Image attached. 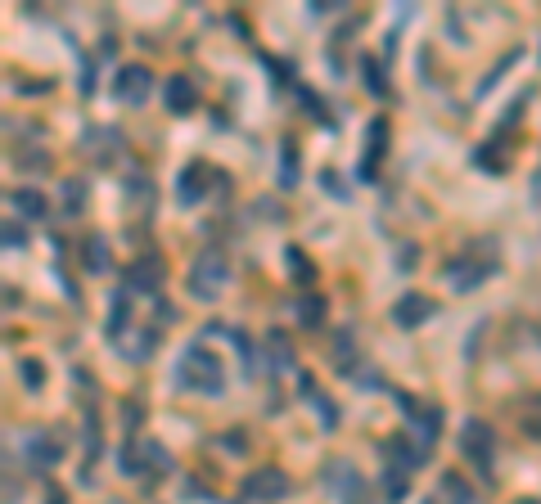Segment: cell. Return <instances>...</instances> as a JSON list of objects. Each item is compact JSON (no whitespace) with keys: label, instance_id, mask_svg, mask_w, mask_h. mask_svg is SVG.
Wrapping results in <instances>:
<instances>
[{"label":"cell","instance_id":"obj_1","mask_svg":"<svg viewBox=\"0 0 541 504\" xmlns=\"http://www.w3.org/2000/svg\"><path fill=\"white\" fill-rule=\"evenodd\" d=\"M176 383H181V387H190V392L217 396V392L226 387V369H222V360L213 356L208 347L190 343V347L181 352V360H176Z\"/></svg>","mask_w":541,"mask_h":504},{"label":"cell","instance_id":"obj_2","mask_svg":"<svg viewBox=\"0 0 541 504\" xmlns=\"http://www.w3.org/2000/svg\"><path fill=\"white\" fill-rule=\"evenodd\" d=\"M226 284H231L226 257H222V252H199L194 266H190V293H194L199 302H217V297L226 293Z\"/></svg>","mask_w":541,"mask_h":504},{"label":"cell","instance_id":"obj_3","mask_svg":"<svg viewBox=\"0 0 541 504\" xmlns=\"http://www.w3.org/2000/svg\"><path fill=\"white\" fill-rule=\"evenodd\" d=\"M461 450L469 455V464L487 478L492 473V450H496V437H492V428L483 424V419H464L461 428Z\"/></svg>","mask_w":541,"mask_h":504},{"label":"cell","instance_id":"obj_4","mask_svg":"<svg viewBox=\"0 0 541 504\" xmlns=\"http://www.w3.org/2000/svg\"><path fill=\"white\" fill-rule=\"evenodd\" d=\"M492 271H496L492 262H473V257H452V262H447V271H442V280L452 284V293H473V288L483 284V280H487Z\"/></svg>","mask_w":541,"mask_h":504},{"label":"cell","instance_id":"obj_5","mask_svg":"<svg viewBox=\"0 0 541 504\" xmlns=\"http://www.w3.org/2000/svg\"><path fill=\"white\" fill-rule=\"evenodd\" d=\"M433 311H438L433 297H424V293H401V297L392 302V324H397V329H420L424 320H433Z\"/></svg>","mask_w":541,"mask_h":504},{"label":"cell","instance_id":"obj_6","mask_svg":"<svg viewBox=\"0 0 541 504\" xmlns=\"http://www.w3.org/2000/svg\"><path fill=\"white\" fill-rule=\"evenodd\" d=\"M150 90H154V72L145 68V64H127V68L118 72V99L122 104H145Z\"/></svg>","mask_w":541,"mask_h":504},{"label":"cell","instance_id":"obj_7","mask_svg":"<svg viewBox=\"0 0 541 504\" xmlns=\"http://www.w3.org/2000/svg\"><path fill=\"white\" fill-rule=\"evenodd\" d=\"M244 491H248L253 500H285V496H289V478H285L280 468H257V473L244 478Z\"/></svg>","mask_w":541,"mask_h":504},{"label":"cell","instance_id":"obj_8","mask_svg":"<svg viewBox=\"0 0 541 504\" xmlns=\"http://www.w3.org/2000/svg\"><path fill=\"white\" fill-rule=\"evenodd\" d=\"M127 293H158L162 288V257H136L127 266Z\"/></svg>","mask_w":541,"mask_h":504},{"label":"cell","instance_id":"obj_9","mask_svg":"<svg viewBox=\"0 0 541 504\" xmlns=\"http://www.w3.org/2000/svg\"><path fill=\"white\" fill-rule=\"evenodd\" d=\"M162 104H167V113H194L199 108V86L190 77H167L162 81Z\"/></svg>","mask_w":541,"mask_h":504},{"label":"cell","instance_id":"obj_10","mask_svg":"<svg viewBox=\"0 0 541 504\" xmlns=\"http://www.w3.org/2000/svg\"><path fill=\"white\" fill-rule=\"evenodd\" d=\"M411 437H420V446L433 450V441L442 437V410H438V406H420V410L411 415Z\"/></svg>","mask_w":541,"mask_h":504},{"label":"cell","instance_id":"obj_11","mask_svg":"<svg viewBox=\"0 0 541 504\" xmlns=\"http://www.w3.org/2000/svg\"><path fill=\"white\" fill-rule=\"evenodd\" d=\"M27 455H32L36 468H55V464L64 459V441H59L55 432H36V437L27 441Z\"/></svg>","mask_w":541,"mask_h":504},{"label":"cell","instance_id":"obj_12","mask_svg":"<svg viewBox=\"0 0 541 504\" xmlns=\"http://www.w3.org/2000/svg\"><path fill=\"white\" fill-rule=\"evenodd\" d=\"M9 203H14V212L27 216V221H46V212H50V203H46V194H41V190H18Z\"/></svg>","mask_w":541,"mask_h":504},{"label":"cell","instance_id":"obj_13","mask_svg":"<svg viewBox=\"0 0 541 504\" xmlns=\"http://www.w3.org/2000/svg\"><path fill=\"white\" fill-rule=\"evenodd\" d=\"M81 266H86L90 275H104V271H109V243H104V234H95V239L81 243Z\"/></svg>","mask_w":541,"mask_h":504},{"label":"cell","instance_id":"obj_14","mask_svg":"<svg viewBox=\"0 0 541 504\" xmlns=\"http://www.w3.org/2000/svg\"><path fill=\"white\" fill-rule=\"evenodd\" d=\"M203 176H208V167H199V162H190V167L181 171V203H194V199H203V194H208Z\"/></svg>","mask_w":541,"mask_h":504},{"label":"cell","instance_id":"obj_15","mask_svg":"<svg viewBox=\"0 0 541 504\" xmlns=\"http://www.w3.org/2000/svg\"><path fill=\"white\" fill-rule=\"evenodd\" d=\"M325 311H329L325 297H320V293H307V297L298 302V324H303V329H325Z\"/></svg>","mask_w":541,"mask_h":504},{"label":"cell","instance_id":"obj_16","mask_svg":"<svg viewBox=\"0 0 541 504\" xmlns=\"http://www.w3.org/2000/svg\"><path fill=\"white\" fill-rule=\"evenodd\" d=\"M266 356L276 360V369H289V365H294V343H289L280 329H271V334H266Z\"/></svg>","mask_w":541,"mask_h":504},{"label":"cell","instance_id":"obj_17","mask_svg":"<svg viewBox=\"0 0 541 504\" xmlns=\"http://www.w3.org/2000/svg\"><path fill=\"white\" fill-rule=\"evenodd\" d=\"M384 144H388V127L384 122H370V136H366V167H361V176H370L375 167V158H384Z\"/></svg>","mask_w":541,"mask_h":504},{"label":"cell","instance_id":"obj_18","mask_svg":"<svg viewBox=\"0 0 541 504\" xmlns=\"http://www.w3.org/2000/svg\"><path fill=\"white\" fill-rule=\"evenodd\" d=\"M438 496H442V500H452V504H473V491L464 487L461 473H447V478L438 482Z\"/></svg>","mask_w":541,"mask_h":504},{"label":"cell","instance_id":"obj_19","mask_svg":"<svg viewBox=\"0 0 541 504\" xmlns=\"http://www.w3.org/2000/svg\"><path fill=\"white\" fill-rule=\"evenodd\" d=\"M361 72H366V90H370V95H388L384 64H380L375 55H366V59H361Z\"/></svg>","mask_w":541,"mask_h":504},{"label":"cell","instance_id":"obj_20","mask_svg":"<svg viewBox=\"0 0 541 504\" xmlns=\"http://www.w3.org/2000/svg\"><path fill=\"white\" fill-rule=\"evenodd\" d=\"M131 315V297H127V288L122 293H113V306H109V334L113 338H122V320Z\"/></svg>","mask_w":541,"mask_h":504},{"label":"cell","instance_id":"obj_21","mask_svg":"<svg viewBox=\"0 0 541 504\" xmlns=\"http://www.w3.org/2000/svg\"><path fill=\"white\" fill-rule=\"evenodd\" d=\"M285 257H289V271H294V280H298V284H311L316 266H311L307 257H303V248H285Z\"/></svg>","mask_w":541,"mask_h":504},{"label":"cell","instance_id":"obj_22","mask_svg":"<svg viewBox=\"0 0 541 504\" xmlns=\"http://www.w3.org/2000/svg\"><path fill=\"white\" fill-rule=\"evenodd\" d=\"M18 378H23V387H27V392H41V383H46L41 360H18Z\"/></svg>","mask_w":541,"mask_h":504},{"label":"cell","instance_id":"obj_23","mask_svg":"<svg viewBox=\"0 0 541 504\" xmlns=\"http://www.w3.org/2000/svg\"><path fill=\"white\" fill-rule=\"evenodd\" d=\"M280 180H285V185L298 180V171H294V140H285V153H280Z\"/></svg>","mask_w":541,"mask_h":504},{"label":"cell","instance_id":"obj_24","mask_svg":"<svg viewBox=\"0 0 541 504\" xmlns=\"http://www.w3.org/2000/svg\"><path fill=\"white\" fill-rule=\"evenodd\" d=\"M23 243H27V239H23V230L9 221V225H5V248H23Z\"/></svg>","mask_w":541,"mask_h":504},{"label":"cell","instance_id":"obj_25","mask_svg":"<svg viewBox=\"0 0 541 504\" xmlns=\"http://www.w3.org/2000/svg\"><path fill=\"white\" fill-rule=\"evenodd\" d=\"M320 180H325V190H329V194H343V185H338V176H334V171H320Z\"/></svg>","mask_w":541,"mask_h":504},{"label":"cell","instance_id":"obj_26","mask_svg":"<svg viewBox=\"0 0 541 504\" xmlns=\"http://www.w3.org/2000/svg\"><path fill=\"white\" fill-rule=\"evenodd\" d=\"M239 437H244V432H226V450H234V455L244 450V441H239Z\"/></svg>","mask_w":541,"mask_h":504},{"label":"cell","instance_id":"obj_27","mask_svg":"<svg viewBox=\"0 0 541 504\" xmlns=\"http://www.w3.org/2000/svg\"><path fill=\"white\" fill-rule=\"evenodd\" d=\"M46 504H64V491H50V496H46Z\"/></svg>","mask_w":541,"mask_h":504},{"label":"cell","instance_id":"obj_28","mask_svg":"<svg viewBox=\"0 0 541 504\" xmlns=\"http://www.w3.org/2000/svg\"><path fill=\"white\" fill-rule=\"evenodd\" d=\"M528 432H533V437H541V419H533V424H528Z\"/></svg>","mask_w":541,"mask_h":504},{"label":"cell","instance_id":"obj_29","mask_svg":"<svg viewBox=\"0 0 541 504\" xmlns=\"http://www.w3.org/2000/svg\"><path fill=\"white\" fill-rule=\"evenodd\" d=\"M515 504H541V500H515Z\"/></svg>","mask_w":541,"mask_h":504}]
</instances>
